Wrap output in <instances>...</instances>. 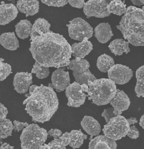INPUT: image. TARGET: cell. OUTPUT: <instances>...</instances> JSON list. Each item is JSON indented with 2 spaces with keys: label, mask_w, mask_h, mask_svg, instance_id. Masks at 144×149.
Masks as SVG:
<instances>
[{
  "label": "cell",
  "mask_w": 144,
  "mask_h": 149,
  "mask_svg": "<svg viewBox=\"0 0 144 149\" xmlns=\"http://www.w3.org/2000/svg\"><path fill=\"white\" fill-rule=\"evenodd\" d=\"M29 50L35 62L47 68L67 67L72 54L71 46L63 36L51 31L31 40Z\"/></svg>",
  "instance_id": "cell-1"
},
{
  "label": "cell",
  "mask_w": 144,
  "mask_h": 149,
  "mask_svg": "<svg viewBox=\"0 0 144 149\" xmlns=\"http://www.w3.org/2000/svg\"><path fill=\"white\" fill-rule=\"evenodd\" d=\"M23 104L32 121L43 123L51 119L59 107V100L52 87L40 84L29 87V93Z\"/></svg>",
  "instance_id": "cell-2"
},
{
  "label": "cell",
  "mask_w": 144,
  "mask_h": 149,
  "mask_svg": "<svg viewBox=\"0 0 144 149\" xmlns=\"http://www.w3.org/2000/svg\"><path fill=\"white\" fill-rule=\"evenodd\" d=\"M116 28L131 45L144 46V12L142 9L131 6L128 7Z\"/></svg>",
  "instance_id": "cell-3"
},
{
  "label": "cell",
  "mask_w": 144,
  "mask_h": 149,
  "mask_svg": "<svg viewBox=\"0 0 144 149\" xmlns=\"http://www.w3.org/2000/svg\"><path fill=\"white\" fill-rule=\"evenodd\" d=\"M88 86V100L97 106L110 103L116 94V84L109 79H97L93 82L89 81Z\"/></svg>",
  "instance_id": "cell-4"
},
{
  "label": "cell",
  "mask_w": 144,
  "mask_h": 149,
  "mask_svg": "<svg viewBox=\"0 0 144 149\" xmlns=\"http://www.w3.org/2000/svg\"><path fill=\"white\" fill-rule=\"evenodd\" d=\"M48 135L47 130L38 124H29L23 129L20 136L22 149H40L47 139Z\"/></svg>",
  "instance_id": "cell-5"
},
{
  "label": "cell",
  "mask_w": 144,
  "mask_h": 149,
  "mask_svg": "<svg viewBox=\"0 0 144 149\" xmlns=\"http://www.w3.org/2000/svg\"><path fill=\"white\" fill-rule=\"evenodd\" d=\"M129 128L127 119L120 115L111 118L102 131L105 136L117 141L127 135Z\"/></svg>",
  "instance_id": "cell-6"
},
{
  "label": "cell",
  "mask_w": 144,
  "mask_h": 149,
  "mask_svg": "<svg viewBox=\"0 0 144 149\" xmlns=\"http://www.w3.org/2000/svg\"><path fill=\"white\" fill-rule=\"evenodd\" d=\"M68 27L69 36L71 39L81 41L85 38L88 39L93 36V28L83 19L77 17L69 22Z\"/></svg>",
  "instance_id": "cell-7"
},
{
  "label": "cell",
  "mask_w": 144,
  "mask_h": 149,
  "mask_svg": "<svg viewBox=\"0 0 144 149\" xmlns=\"http://www.w3.org/2000/svg\"><path fill=\"white\" fill-rule=\"evenodd\" d=\"M110 3L108 0H88L83 6V12L87 17H94L104 18L111 14L108 12L107 6Z\"/></svg>",
  "instance_id": "cell-8"
},
{
  "label": "cell",
  "mask_w": 144,
  "mask_h": 149,
  "mask_svg": "<svg viewBox=\"0 0 144 149\" xmlns=\"http://www.w3.org/2000/svg\"><path fill=\"white\" fill-rule=\"evenodd\" d=\"M133 76V72L129 67L121 64L113 66L108 71L109 79L115 84L124 85L129 82Z\"/></svg>",
  "instance_id": "cell-9"
},
{
  "label": "cell",
  "mask_w": 144,
  "mask_h": 149,
  "mask_svg": "<svg viewBox=\"0 0 144 149\" xmlns=\"http://www.w3.org/2000/svg\"><path fill=\"white\" fill-rule=\"evenodd\" d=\"M65 95L68 99L67 105L76 108L84 104L86 97L88 96L85 94L81 85L76 81L70 84L67 88Z\"/></svg>",
  "instance_id": "cell-10"
},
{
  "label": "cell",
  "mask_w": 144,
  "mask_h": 149,
  "mask_svg": "<svg viewBox=\"0 0 144 149\" xmlns=\"http://www.w3.org/2000/svg\"><path fill=\"white\" fill-rule=\"evenodd\" d=\"M52 83L49 84V86L54 88L57 92L64 91L70 84V77L68 71L59 68L53 72L51 75Z\"/></svg>",
  "instance_id": "cell-11"
},
{
  "label": "cell",
  "mask_w": 144,
  "mask_h": 149,
  "mask_svg": "<svg viewBox=\"0 0 144 149\" xmlns=\"http://www.w3.org/2000/svg\"><path fill=\"white\" fill-rule=\"evenodd\" d=\"M110 103L114 110V114L118 116H120L122 112L128 110L131 102L128 95L123 90L117 89L116 94Z\"/></svg>",
  "instance_id": "cell-12"
},
{
  "label": "cell",
  "mask_w": 144,
  "mask_h": 149,
  "mask_svg": "<svg viewBox=\"0 0 144 149\" xmlns=\"http://www.w3.org/2000/svg\"><path fill=\"white\" fill-rule=\"evenodd\" d=\"M32 79V73L28 72H17L15 75L13 80L14 89L19 94L26 93L33 84Z\"/></svg>",
  "instance_id": "cell-13"
},
{
  "label": "cell",
  "mask_w": 144,
  "mask_h": 149,
  "mask_svg": "<svg viewBox=\"0 0 144 149\" xmlns=\"http://www.w3.org/2000/svg\"><path fill=\"white\" fill-rule=\"evenodd\" d=\"M88 39L85 38L81 42L73 43L71 46L72 55L76 59H83L93 50V44Z\"/></svg>",
  "instance_id": "cell-14"
},
{
  "label": "cell",
  "mask_w": 144,
  "mask_h": 149,
  "mask_svg": "<svg viewBox=\"0 0 144 149\" xmlns=\"http://www.w3.org/2000/svg\"><path fill=\"white\" fill-rule=\"evenodd\" d=\"M18 14L17 8L12 3L0 5V25L10 23L17 17Z\"/></svg>",
  "instance_id": "cell-15"
},
{
  "label": "cell",
  "mask_w": 144,
  "mask_h": 149,
  "mask_svg": "<svg viewBox=\"0 0 144 149\" xmlns=\"http://www.w3.org/2000/svg\"><path fill=\"white\" fill-rule=\"evenodd\" d=\"M117 145L115 140L101 135L90 141L88 145L89 149H115Z\"/></svg>",
  "instance_id": "cell-16"
},
{
  "label": "cell",
  "mask_w": 144,
  "mask_h": 149,
  "mask_svg": "<svg viewBox=\"0 0 144 149\" xmlns=\"http://www.w3.org/2000/svg\"><path fill=\"white\" fill-rule=\"evenodd\" d=\"M81 126L87 134L91 136L89 140L92 137L99 134L101 132V126L97 120L90 116H85L81 123Z\"/></svg>",
  "instance_id": "cell-17"
},
{
  "label": "cell",
  "mask_w": 144,
  "mask_h": 149,
  "mask_svg": "<svg viewBox=\"0 0 144 149\" xmlns=\"http://www.w3.org/2000/svg\"><path fill=\"white\" fill-rule=\"evenodd\" d=\"M17 7L21 12L25 14L26 17L33 16L39 11V2L37 0H18Z\"/></svg>",
  "instance_id": "cell-18"
},
{
  "label": "cell",
  "mask_w": 144,
  "mask_h": 149,
  "mask_svg": "<svg viewBox=\"0 0 144 149\" xmlns=\"http://www.w3.org/2000/svg\"><path fill=\"white\" fill-rule=\"evenodd\" d=\"M94 31L95 37L100 43H107L113 36L111 25L108 23L99 24Z\"/></svg>",
  "instance_id": "cell-19"
},
{
  "label": "cell",
  "mask_w": 144,
  "mask_h": 149,
  "mask_svg": "<svg viewBox=\"0 0 144 149\" xmlns=\"http://www.w3.org/2000/svg\"><path fill=\"white\" fill-rule=\"evenodd\" d=\"M50 27V24L47 20L41 18L38 19L32 25L30 40H32L42 34L49 32Z\"/></svg>",
  "instance_id": "cell-20"
},
{
  "label": "cell",
  "mask_w": 144,
  "mask_h": 149,
  "mask_svg": "<svg viewBox=\"0 0 144 149\" xmlns=\"http://www.w3.org/2000/svg\"><path fill=\"white\" fill-rule=\"evenodd\" d=\"M0 44L5 49L15 51L19 47V42L14 32L3 33L0 36Z\"/></svg>",
  "instance_id": "cell-21"
},
{
  "label": "cell",
  "mask_w": 144,
  "mask_h": 149,
  "mask_svg": "<svg viewBox=\"0 0 144 149\" xmlns=\"http://www.w3.org/2000/svg\"><path fill=\"white\" fill-rule=\"evenodd\" d=\"M129 43L123 39L114 40L108 46L110 51L115 56L122 55L124 53L127 54L130 51Z\"/></svg>",
  "instance_id": "cell-22"
},
{
  "label": "cell",
  "mask_w": 144,
  "mask_h": 149,
  "mask_svg": "<svg viewBox=\"0 0 144 149\" xmlns=\"http://www.w3.org/2000/svg\"><path fill=\"white\" fill-rule=\"evenodd\" d=\"M17 36L22 39L28 38L31 35L32 24L28 19L21 20L15 26Z\"/></svg>",
  "instance_id": "cell-23"
},
{
  "label": "cell",
  "mask_w": 144,
  "mask_h": 149,
  "mask_svg": "<svg viewBox=\"0 0 144 149\" xmlns=\"http://www.w3.org/2000/svg\"><path fill=\"white\" fill-rule=\"evenodd\" d=\"M114 65L113 59L107 54L100 55L97 60V66L101 72H108V70Z\"/></svg>",
  "instance_id": "cell-24"
},
{
  "label": "cell",
  "mask_w": 144,
  "mask_h": 149,
  "mask_svg": "<svg viewBox=\"0 0 144 149\" xmlns=\"http://www.w3.org/2000/svg\"><path fill=\"white\" fill-rule=\"evenodd\" d=\"M70 133L71 141L69 145L74 149L80 148L83 144L84 139L87 138V136L82 133L81 130H72Z\"/></svg>",
  "instance_id": "cell-25"
},
{
  "label": "cell",
  "mask_w": 144,
  "mask_h": 149,
  "mask_svg": "<svg viewBox=\"0 0 144 149\" xmlns=\"http://www.w3.org/2000/svg\"><path fill=\"white\" fill-rule=\"evenodd\" d=\"M89 68L90 64L86 59H73L70 60V63L67 68L79 73H82L87 70Z\"/></svg>",
  "instance_id": "cell-26"
},
{
  "label": "cell",
  "mask_w": 144,
  "mask_h": 149,
  "mask_svg": "<svg viewBox=\"0 0 144 149\" xmlns=\"http://www.w3.org/2000/svg\"><path fill=\"white\" fill-rule=\"evenodd\" d=\"M107 9L110 14L121 16L125 13L127 8L126 5L121 0H113L110 2Z\"/></svg>",
  "instance_id": "cell-27"
},
{
  "label": "cell",
  "mask_w": 144,
  "mask_h": 149,
  "mask_svg": "<svg viewBox=\"0 0 144 149\" xmlns=\"http://www.w3.org/2000/svg\"><path fill=\"white\" fill-rule=\"evenodd\" d=\"M13 130L14 125L10 120L5 118L0 121V140L12 136Z\"/></svg>",
  "instance_id": "cell-28"
},
{
  "label": "cell",
  "mask_w": 144,
  "mask_h": 149,
  "mask_svg": "<svg viewBox=\"0 0 144 149\" xmlns=\"http://www.w3.org/2000/svg\"><path fill=\"white\" fill-rule=\"evenodd\" d=\"M73 76L75 77L76 82L79 83L80 85L86 84L88 85L89 81L93 82L97 79L94 74H92L89 69L82 72L79 73L73 71L72 72Z\"/></svg>",
  "instance_id": "cell-29"
},
{
  "label": "cell",
  "mask_w": 144,
  "mask_h": 149,
  "mask_svg": "<svg viewBox=\"0 0 144 149\" xmlns=\"http://www.w3.org/2000/svg\"><path fill=\"white\" fill-rule=\"evenodd\" d=\"M31 72L36 74V77L40 79L47 78L50 73L49 68L40 65L36 62L33 66Z\"/></svg>",
  "instance_id": "cell-30"
},
{
  "label": "cell",
  "mask_w": 144,
  "mask_h": 149,
  "mask_svg": "<svg viewBox=\"0 0 144 149\" xmlns=\"http://www.w3.org/2000/svg\"><path fill=\"white\" fill-rule=\"evenodd\" d=\"M42 3L49 6L60 7L67 4L68 0H40Z\"/></svg>",
  "instance_id": "cell-31"
},
{
  "label": "cell",
  "mask_w": 144,
  "mask_h": 149,
  "mask_svg": "<svg viewBox=\"0 0 144 149\" xmlns=\"http://www.w3.org/2000/svg\"><path fill=\"white\" fill-rule=\"evenodd\" d=\"M3 67L1 72L2 75L0 77V81H2L6 79L8 76L12 73V67L9 64L3 62Z\"/></svg>",
  "instance_id": "cell-32"
},
{
  "label": "cell",
  "mask_w": 144,
  "mask_h": 149,
  "mask_svg": "<svg viewBox=\"0 0 144 149\" xmlns=\"http://www.w3.org/2000/svg\"><path fill=\"white\" fill-rule=\"evenodd\" d=\"M48 145L50 149H66L60 139H54V140L49 142Z\"/></svg>",
  "instance_id": "cell-33"
},
{
  "label": "cell",
  "mask_w": 144,
  "mask_h": 149,
  "mask_svg": "<svg viewBox=\"0 0 144 149\" xmlns=\"http://www.w3.org/2000/svg\"><path fill=\"white\" fill-rule=\"evenodd\" d=\"M114 108L113 107H110L108 109H105L104 110L103 113L102 114V116L104 117L105 121L108 123L109 120L112 118L116 116L114 114Z\"/></svg>",
  "instance_id": "cell-34"
},
{
  "label": "cell",
  "mask_w": 144,
  "mask_h": 149,
  "mask_svg": "<svg viewBox=\"0 0 144 149\" xmlns=\"http://www.w3.org/2000/svg\"><path fill=\"white\" fill-rule=\"evenodd\" d=\"M135 93L138 97H144V84L141 82H136V85L135 87Z\"/></svg>",
  "instance_id": "cell-35"
},
{
  "label": "cell",
  "mask_w": 144,
  "mask_h": 149,
  "mask_svg": "<svg viewBox=\"0 0 144 149\" xmlns=\"http://www.w3.org/2000/svg\"><path fill=\"white\" fill-rule=\"evenodd\" d=\"M127 135L132 139H136L139 137L140 133L136 129V126H133L130 127Z\"/></svg>",
  "instance_id": "cell-36"
},
{
  "label": "cell",
  "mask_w": 144,
  "mask_h": 149,
  "mask_svg": "<svg viewBox=\"0 0 144 149\" xmlns=\"http://www.w3.org/2000/svg\"><path fill=\"white\" fill-rule=\"evenodd\" d=\"M68 2L72 7L79 8H82L85 3V0H68Z\"/></svg>",
  "instance_id": "cell-37"
},
{
  "label": "cell",
  "mask_w": 144,
  "mask_h": 149,
  "mask_svg": "<svg viewBox=\"0 0 144 149\" xmlns=\"http://www.w3.org/2000/svg\"><path fill=\"white\" fill-rule=\"evenodd\" d=\"M136 77L137 81L144 84V65L140 67L136 70Z\"/></svg>",
  "instance_id": "cell-38"
},
{
  "label": "cell",
  "mask_w": 144,
  "mask_h": 149,
  "mask_svg": "<svg viewBox=\"0 0 144 149\" xmlns=\"http://www.w3.org/2000/svg\"><path fill=\"white\" fill-rule=\"evenodd\" d=\"M14 123V130L19 132L23 130L24 127H26L29 125L28 123L21 122L19 121L15 120L13 122Z\"/></svg>",
  "instance_id": "cell-39"
},
{
  "label": "cell",
  "mask_w": 144,
  "mask_h": 149,
  "mask_svg": "<svg viewBox=\"0 0 144 149\" xmlns=\"http://www.w3.org/2000/svg\"><path fill=\"white\" fill-rule=\"evenodd\" d=\"M60 139L62 140V142L64 146L66 147L69 145L71 141L70 133L67 132H66L60 136Z\"/></svg>",
  "instance_id": "cell-40"
},
{
  "label": "cell",
  "mask_w": 144,
  "mask_h": 149,
  "mask_svg": "<svg viewBox=\"0 0 144 149\" xmlns=\"http://www.w3.org/2000/svg\"><path fill=\"white\" fill-rule=\"evenodd\" d=\"M8 111L7 108L0 102V121L6 118Z\"/></svg>",
  "instance_id": "cell-41"
},
{
  "label": "cell",
  "mask_w": 144,
  "mask_h": 149,
  "mask_svg": "<svg viewBox=\"0 0 144 149\" xmlns=\"http://www.w3.org/2000/svg\"><path fill=\"white\" fill-rule=\"evenodd\" d=\"M48 134L52 136L54 139H60L62 135V132L58 129H51L48 132Z\"/></svg>",
  "instance_id": "cell-42"
},
{
  "label": "cell",
  "mask_w": 144,
  "mask_h": 149,
  "mask_svg": "<svg viewBox=\"0 0 144 149\" xmlns=\"http://www.w3.org/2000/svg\"><path fill=\"white\" fill-rule=\"evenodd\" d=\"M128 122L129 123V125L131 126V125H134V124H136V123H138L136 118L134 117H131L127 119Z\"/></svg>",
  "instance_id": "cell-43"
},
{
  "label": "cell",
  "mask_w": 144,
  "mask_h": 149,
  "mask_svg": "<svg viewBox=\"0 0 144 149\" xmlns=\"http://www.w3.org/2000/svg\"><path fill=\"white\" fill-rule=\"evenodd\" d=\"M14 149V146H11L9 144L5 142L0 146V149Z\"/></svg>",
  "instance_id": "cell-44"
},
{
  "label": "cell",
  "mask_w": 144,
  "mask_h": 149,
  "mask_svg": "<svg viewBox=\"0 0 144 149\" xmlns=\"http://www.w3.org/2000/svg\"><path fill=\"white\" fill-rule=\"evenodd\" d=\"M81 87L82 89L84 92H87L88 91L89 88H88V85L86 84H83L81 85Z\"/></svg>",
  "instance_id": "cell-45"
},
{
  "label": "cell",
  "mask_w": 144,
  "mask_h": 149,
  "mask_svg": "<svg viewBox=\"0 0 144 149\" xmlns=\"http://www.w3.org/2000/svg\"><path fill=\"white\" fill-rule=\"evenodd\" d=\"M139 125L144 130V114L140 118Z\"/></svg>",
  "instance_id": "cell-46"
},
{
  "label": "cell",
  "mask_w": 144,
  "mask_h": 149,
  "mask_svg": "<svg viewBox=\"0 0 144 149\" xmlns=\"http://www.w3.org/2000/svg\"><path fill=\"white\" fill-rule=\"evenodd\" d=\"M131 2L135 6H141L143 5L138 0H131Z\"/></svg>",
  "instance_id": "cell-47"
},
{
  "label": "cell",
  "mask_w": 144,
  "mask_h": 149,
  "mask_svg": "<svg viewBox=\"0 0 144 149\" xmlns=\"http://www.w3.org/2000/svg\"><path fill=\"white\" fill-rule=\"evenodd\" d=\"M3 59L1 58V59H0V77L2 76V73L1 72V70L2 69L3 67Z\"/></svg>",
  "instance_id": "cell-48"
},
{
  "label": "cell",
  "mask_w": 144,
  "mask_h": 149,
  "mask_svg": "<svg viewBox=\"0 0 144 149\" xmlns=\"http://www.w3.org/2000/svg\"><path fill=\"white\" fill-rule=\"evenodd\" d=\"M40 149H50L48 145L44 144L41 146Z\"/></svg>",
  "instance_id": "cell-49"
},
{
  "label": "cell",
  "mask_w": 144,
  "mask_h": 149,
  "mask_svg": "<svg viewBox=\"0 0 144 149\" xmlns=\"http://www.w3.org/2000/svg\"><path fill=\"white\" fill-rule=\"evenodd\" d=\"M138 1H139L142 4L144 5V0H138Z\"/></svg>",
  "instance_id": "cell-50"
},
{
  "label": "cell",
  "mask_w": 144,
  "mask_h": 149,
  "mask_svg": "<svg viewBox=\"0 0 144 149\" xmlns=\"http://www.w3.org/2000/svg\"><path fill=\"white\" fill-rule=\"evenodd\" d=\"M142 10H143V12H144V6H143V8H142Z\"/></svg>",
  "instance_id": "cell-51"
},
{
  "label": "cell",
  "mask_w": 144,
  "mask_h": 149,
  "mask_svg": "<svg viewBox=\"0 0 144 149\" xmlns=\"http://www.w3.org/2000/svg\"><path fill=\"white\" fill-rule=\"evenodd\" d=\"M108 1H113V0H108Z\"/></svg>",
  "instance_id": "cell-52"
},
{
  "label": "cell",
  "mask_w": 144,
  "mask_h": 149,
  "mask_svg": "<svg viewBox=\"0 0 144 149\" xmlns=\"http://www.w3.org/2000/svg\"><path fill=\"white\" fill-rule=\"evenodd\" d=\"M8 1H16V0H8Z\"/></svg>",
  "instance_id": "cell-53"
}]
</instances>
